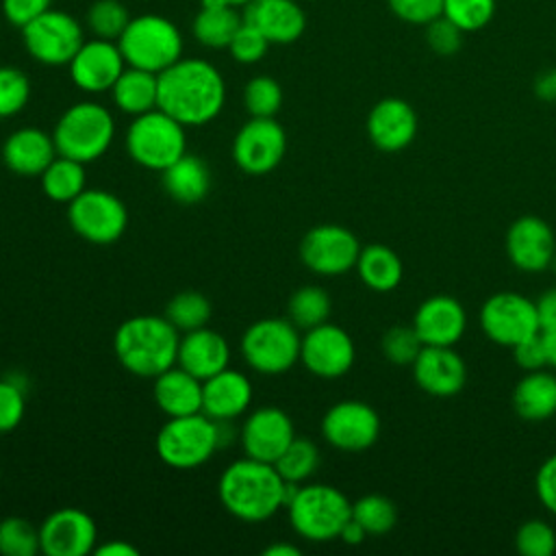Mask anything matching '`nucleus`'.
I'll use <instances>...</instances> for the list:
<instances>
[{"instance_id":"f257e3e1","label":"nucleus","mask_w":556,"mask_h":556,"mask_svg":"<svg viewBox=\"0 0 556 556\" xmlns=\"http://www.w3.org/2000/svg\"><path fill=\"white\" fill-rule=\"evenodd\" d=\"M226 102L222 72L204 59H178L159 74V109L187 126L215 119Z\"/></svg>"},{"instance_id":"f03ea898","label":"nucleus","mask_w":556,"mask_h":556,"mask_svg":"<svg viewBox=\"0 0 556 556\" xmlns=\"http://www.w3.org/2000/svg\"><path fill=\"white\" fill-rule=\"evenodd\" d=\"M217 495L232 517L258 523L285 506V480L271 463L243 456L222 471Z\"/></svg>"},{"instance_id":"7ed1b4c3","label":"nucleus","mask_w":556,"mask_h":556,"mask_svg":"<svg viewBox=\"0 0 556 556\" xmlns=\"http://www.w3.org/2000/svg\"><path fill=\"white\" fill-rule=\"evenodd\" d=\"M180 332L165 315H135L113 334V352L122 367L139 378H156L176 365Z\"/></svg>"},{"instance_id":"20e7f679","label":"nucleus","mask_w":556,"mask_h":556,"mask_svg":"<svg viewBox=\"0 0 556 556\" xmlns=\"http://www.w3.org/2000/svg\"><path fill=\"white\" fill-rule=\"evenodd\" d=\"M115 119L104 104L83 100L67 106L54 124L56 152L80 163L98 161L113 143Z\"/></svg>"},{"instance_id":"39448f33","label":"nucleus","mask_w":556,"mask_h":556,"mask_svg":"<svg viewBox=\"0 0 556 556\" xmlns=\"http://www.w3.org/2000/svg\"><path fill=\"white\" fill-rule=\"evenodd\" d=\"M222 421L193 413L185 417H167L156 432V456L174 469H193L204 465L222 441Z\"/></svg>"},{"instance_id":"423d86ee","label":"nucleus","mask_w":556,"mask_h":556,"mask_svg":"<svg viewBox=\"0 0 556 556\" xmlns=\"http://www.w3.org/2000/svg\"><path fill=\"white\" fill-rule=\"evenodd\" d=\"M126 65L161 74L182 59V35L178 26L156 13L130 17L117 39Z\"/></svg>"},{"instance_id":"0eeeda50","label":"nucleus","mask_w":556,"mask_h":556,"mask_svg":"<svg viewBox=\"0 0 556 556\" xmlns=\"http://www.w3.org/2000/svg\"><path fill=\"white\" fill-rule=\"evenodd\" d=\"M291 528L306 541L326 543L339 539L341 528L352 517V502L330 484H300L287 504Z\"/></svg>"},{"instance_id":"6e6552de","label":"nucleus","mask_w":556,"mask_h":556,"mask_svg":"<svg viewBox=\"0 0 556 556\" xmlns=\"http://www.w3.org/2000/svg\"><path fill=\"white\" fill-rule=\"evenodd\" d=\"M126 150L141 167L163 172L187 152L185 126L161 109L141 113L126 130Z\"/></svg>"},{"instance_id":"1a4fd4ad","label":"nucleus","mask_w":556,"mask_h":556,"mask_svg":"<svg viewBox=\"0 0 556 556\" xmlns=\"http://www.w3.org/2000/svg\"><path fill=\"white\" fill-rule=\"evenodd\" d=\"M302 334L282 317H265L250 324L241 337V356L258 374L276 376L300 361Z\"/></svg>"},{"instance_id":"9d476101","label":"nucleus","mask_w":556,"mask_h":556,"mask_svg":"<svg viewBox=\"0 0 556 556\" xmlns=\"http://www.w3.org/2000/svg\"><path fill=\"white\" fill-rule=\"evenodd\" d=\"M26 52L41 65H67L85 43L83 26L61 9H48L22 28Z\"/></svg>"},{"instance_id":"9b49d317","label":"nucleus","mask_w":556,"mask_h":556,"mask_svg":"<svg viewBox=\"0 0 556 556\" xmlns=\"http://www.w3.org/2000/svg\"><path fill=\"white\" fill-rule=\"evenodd\" d=\"M67 222L85 241L109 245L124 235L128 226V211L111 191L85 189L67 204Z\"/></svg>"},{"instance_id":"f8f14e48","label":"nucleus","mask_w":556,"mask_h":556,"mask_svg":"<svg viewBox=\"0 0 556 556\" xmlns=\"http://www.w3.org/2000/svg\"><path fill=\"white\" fill-rule=\"evenodd\" d=\"M480 328L493 343L513 348L541 330L536 304L517 291L493 293L480 308Z\"/></svg>"},{"instance_id":"ddd939ff","label":"nucleus","mask_w":556,"mask_h":556,"mask_svg":"<svg viewBox=\"0 0 556 556\" xmlns=\"http://www.w3.org/2000/svg\"><path fill=\"white\" fill-rule=\"evenodd\" d=\"M287 152V132L274 117H250L235 135L232 159L252 176L276 169Z\"/></svg>"},{"instance_id":"4468645a","label":"nucleus","mask_w":556,"mask_h":556,"mask_svg":"<svg viewBox=\"0 0 556 556\" xmlns=\"http://www.w3.org/2000/svg\"><path fill=\"white\" fill-rule=\"evenodd\" d=\"M361 243L352 230L339 224L313 226L300 241L302 263L319 276H339L356 267Z\"/></svg>"},{"instance_id":"2eb2a0df","label":"nucleus","mask_w":556,"mask_h":556,"mask_svg":"<svg viewBox=\"0 0 556 556\" xmlns=\"http://www.w3.org/2000/svg\"><path fill=\"white\" fill-rule=\"evenodd\" d=\"M321 434L341 452H365L380 437V417L361 400H341L321 417Z\"/></svg>"},{"instance_id":"dca6fc26","label":"nucleus","mask_w":556,"mask_h":556,"mask_svg":"<svg viewBox=\"0 0 556 556\" xmlns=\"http://www.w3.org/2000/svg\"><path fill=\"white\" fill-rule=\"evenodd\" d=\"M356 348L352 337L337 324H319L304 330L300 345L302 365L319 378H339L354 365Z\"/></svg>"},{"instance_id":"f3484780","label":"nucleus","mask_w":556,"mask_h":556,"mask_svg":"<svg viewBox=\"0 0 556 556\" xmlns=\"http://www.w3.org/2000/svg\"><path fill=\"white\" fill-rule=\"evenodd\" d=\"M39 543L46 556H87L98 545V528L91 515L65 506L43 519L39 526Z\"/></svg>"},{"instance_id":"a211bd4d","label":"nucleus","mask_w":556,"mask_h":556,"mask_svg":"<svg viewBox=\"0 0 556 556\" xmlns=\"http://www.w3.org/2000/svg\"><path fill=\"white\" fill-rule=\"evenodd\" d=\"M124 70H126V59L117 41L98 39V37L85 41L67 63L72 83L85 93L111 91Z\"/></svg>"},{"instance_id":"6ab92c4d","label":"nucleus","mask_w":556,"mask_h":556,"mask_svg":"<svg viewBox=\"0 0 556 556\" xmlns=\"http://www.w3.org/2000/svg\"><path fill=\"white\" fill-rule=\"evenodd\" d=\"M239 439L245 456L274 465L295 439V430L291 417L282 408L263 406L245 417Z\"/></svg>"},{"instance_id":"aec40b11","label":"nucleus","mask_w":556,"mask_h":556,"mask_svg":"<svg viewBox=\"0 0 556 556\" xmlns=\"http://www.w3.org/2000/svg\"><path fill=\"white\" fill-rule=\"evenodd\" d=\"M556 252V237L552 226L536 217H517L506 232V254L510 263L521 271L547 269Z\"/></svg>"},{"instance_id":"412c9836","label":"nucleus","mask_w":556,"mask_h":556,"mask_svg":"<svg viewBox=\"0 0 556 556\" xmlns=\"http://www.w3.org/2000/svg\"><path fill=\"white\" fill-rule=\"evenodd\" d=\"M365 126L378 150L397 152L413 143L419 122L415 109L406 100L389 96L371 106Z\"/></svg>"},{"instance_id":"4be33fe9","label":"nucleus","mask_w":556,"mask_h":556,"mask_svg":"<svg viewBox=\"0 0 556 556\" xmlns=\"http://www.w3.org/2000/svg\"><path fill=\"white\" fill-rule=\"evenodd\" d=\"M410 367L417 387L437 397L456 395L467 382V365L452 345H424Z\"/></svg>"},{"instance_id":"5701e85b","label":"nucleus","mask_w":556,"mask_h":556,"mask_svg":"<svg viewBox=\"0 0 556 556\" xmlns=\"http://www.w3.org/2000/svg\"><path fill=\"white\" fill-rule=\"evenodd\" d=\"M465 326L463 304L445 293L424 300L413 317V328L424 345H454L463 337Z\"/></svg>"},{"instance_id":"b1692460","label":"nucleus","mask_w":556,"mask_h":556,"mask_svg":"<svg viewBox=\"0 0 556 556\" xmlns=\"http://www.w3.org/2000/svg\"><path fill=\"white\" fill-rule=\"evenodd\" d=\"M241 15L278 46L298 41L306 28V13L298 0H250Z\"/></svg>"},{"instance_id":"393cba45","label":"nucleus","mask_w":556,"mask_h":556,"mask_svg":"<svg viewBox=\"0 0 556 556\" xmlns=\"http://www.w3.org/2000/svg\"><path fill=\"white\" fill-rule=\"evenodd\" d=\"M252 402V382L237 369H222L202 380V413L215 421L241 417Z\"/></svg>"},{"instance_id":"a878e982","label":"nucleus","mask_w":556,"mask_h":556,"mask_svg":"<svg viewBox=\"0 0 556 556\" xmlns=\"http://www.w3.org/2000/svg\"><path fill=\"white\" fill-rule=\"evenodd\" d=\"M228 363H230V345L217 330L202 326L180 334L176 365H180L195 378L206 380L217 371L226 369Z\"/></svg>"},{"instance_id":"bb28decb","label":"nucleus","mask_w":556,"mask_h":556,"mask_svg":"<svg viewBox=\"0 0 556 556\" xmlns=\"http://www.w3.org/2000/svg\"><path fill=\"white\" fill-rule=\"evenodd\" d=\"M56 154L52 135L35 126L11 132L2 143V161L17 176H41Z\"/></svg>"},{"instance_id":"cd10ccee","label":"nucleus","mask_w":556,"mask_h":556,"mask_svg":"<svg viewBox=\"0 0 556 556\" xmlns=\"http://www.w3.org/2000/svg\"><path fill=\"white\" fill-rule=\"evenodd\" d=\"M152 395L167 417L202 413V380L180 365H174L154 378Z\"/></svg>"},{"instance_id":"c85d7f7f","label":"nucleus","mask_w":556,"mask_h":556,"mask_svg":"<svg viewBox=\"0 0 556 556\" xmlns=\"http://www.w3.org/2000/svg\"><path fill=\"white\" fill-rule=\"evenodd\" d=\"M165 193L180 204H195L206 198L211 189L208 165L195 154H182L161 172Z\"/></svg>"},{"instance_id":"c756f323","label":"nucleus","mask_w":556,"mask_h":556,"mask_svg":"<svg viewBox=\"0 0 556 556\" xmlns=\"http://www.w3.org/2000/svg\"><path fill=\"white\" fill-rule=\"evenodd\" d=\"M513 408L526 421H545L556 415V376L545 369L526 371L513 389Z\"/></svg>"},{"instance_id":"7c9ffc66","label":"nucleus","mask_w":556,"mask_h":556,"mask_svg":"<svg viewBox=\"0 0 556 556\" xmlns=\"http://www.w3.org/2000/svg\"><path fill=\"white\" fill-rule=\"evenodd\" d=\"M111 98L122 113L132 117L159 109V74L126 65L111 89Z\"/></svg>"},{"instance_id":"2f4dec72","label":"nucleus","mask_w":556,"mask_h":556,"mask_svg":"<svg viewBox=\"0 0 556 556\" xmlns=\"http://www.w3.org/2000/svg\"><path fill=\"white\" fill-rule=\"evenodd\" d=\"M358 278L374 291H393L402 282V258L382 243H369L361 248L358 261H356Z\"/></svg>"},{"instance_id":"473e14b6","label":"nucleus","mask_w":556,"mask_h":556,"mask_svg":"<svg viewBox=\"0 0 556 556\" xmlns=\"http://www.w3.org/2000/svg\"><path fill=\"white\" fill-rule=\"evenodd\" d=\"M241 24L243 15L237 11V7H200L191 22V33L195 41H200L204 48L222 50L228 48Z\"/></svg>"},{"instance_id":"72a5a7b5","label":"nucleus","mask_w":556,"mask_h":556,"mask_svg":"<svg viewBox=\"0 0 556 556\" xmlns=\"http://www.w3.org/2000/svg\"><path fill=\"white\" fill-rule=\"evenodd\" d=\"M39 178H41L43 193L52 202L70 204L74 198H78L87 189L85 163L63 154H56L54 161L43 169Z\"/></svg>"},{"instance_id":"f704fd0d","label":"nucleus","mask_w":556,"mask_h":556,"mask_svg":"<svg viewBox=\"0 0 556 556\" xmlns=\"http://www.w3.org/2000/svg\"><path fill=\"white\" fill-rule=\"evenodd\" d=\"M330 295L326 293V289L317 287V285H306L293 291V295L289 298L287 304V315L289 321L298 328V330H311L324 321H328L330 315Z\"/></svg>"},{"instance_id":"c9c22d12","label":"nucleus","mask_w":556,"mask_h":556,"mask_svg":"<svg viewBox=\"0 0 556 556\" xmlns=\"http://www.w3.org/2000/svg\"><path fill=\"white\" fill-rule=\"evenodd\" d=\"M165 317L182 334L206 326L211 319V302L200 291H180L167 302Z\"/></svg>"},{"instance_id":"e433bc0d","label":"nucleus","mask_w":556,"mask_h":556,"mask_svg":"<svg viewBox=\"0 0 556 556\" xmlns=\"http://www.w3.org/2000/svg\"><path fill=\"white\" fill-rule=\"evenodd\" d=\"M276 471L287 482H304L308 480L319 467V450L313 441L295 437L287 450L274 460Z\"/></svg>"},{"instance_id":"4c0bfd02","label":"nucleus","mask_w":556,"mask_h":556,"mask_svg":"<svg viewBox=\"0 0 556 556\" xmlns=\"http://www.w3.org/2000/svg\"><path fill=\"white\" fill-rule=\"evenodd\" d=\"M352 519H356L367 534H387L397 523V508L389 497L369 493L352 502Z\"/></svg>"},{"instance_id":"58836bf2","label":"nucleus","mask_w":556,"mask_h":556,"mask_svg":"<svg viewBox=\"0 0 556 556\" xmlns=\"http://www.w3.org/2000/svg\"><path fill=\"white\" fill-rule=\"evenodd\" d=\"M85 22L93 37L117 41L130 22V13L119 0H96L87 9Z\"/></svg>"},{"instance_id":"ea45409f","label":"nucleus","mask_w":556,"mask_h":556,"mask_svg":"<svg viewBox=\"0 0 556 556\" xmlns=\"http://www.w3.org/2000/svg\"><path fill=\"white\" fill-rule=\"evenodd\" d=\"M41 552L39 528L24 517L0 519V554L4 556H35Z\"/></svg>"},{"instance_id":"a19ab883","label":"nucleus","mask_w":556,"mask_h":556,"mask_svg":"<svg viewBox=\"0 0 556 556\" xmlns=\"http://www.w3.org/2000/svg\"><path fill=\"white\" fill-rule=\"evenodd\" d=\"M243 106L250 117H276L282 106V87L271 76H254L243 87Z\"/></svg>"},{"instance_id":"79ce46f5","label":"nucleus","mask_w":556,"mask_h":556,"mask_svg":"<svg viewBox=\"0 0 556 556\" xmlns=\"http://www.w3.org/2000/svg\"><path fill=\"white\" fill-rule=\"evenodd\" d=\"M497 0H443V15L465 35L478 33L495 17Z\"/></svg>"},{"instance_id":"37998d69","label":"nucleus","mask_w":556,"mask_h":556,"mask_svg":"<svg viewBox=\"0 0 556 556\" xmlns=\"http://www.w3.org/2000/svg\"><path fill=\"white\" fill-rule=\"evenodd\" d=\"M30 100V80L26 72L13 65H0V117L17 115Z\"/></svg>"},{"instance_id":"c03bdc74","label":"nucleus","mask_w":556,"mask_h":556,"mask_svg":"<svg viewBox=\"0 0 556 556\" xmlns=\"http://www.w3.org/2000/svg\"><path fill=\"white\" fill-rule=\"evenodd\" d=\"M424 343L417 334V330L410 326H391L380 341V350L393 365H413L419 356Z\"/></svg>"},{"instance_id":"a18cd8bd","label":"nucleus","mask_w":556,"mask_h":556,"mask_svg":"<svg viewBox=\"0 0 556 556\" xmlns=\"http://www.w3.org/2000/svg\"><path fill=\"white\" fill-rule=\"evenodd\" d=\"M515 547L523 556H552L556 552V532L541 519H528L515 534Z\"/></svg>"},{"instance_id":"49530a36","label":"nucleus","mask_w":556,"mask_h":556,"mask_svg":"<svg viewBox=\"0 0 556 556\" xmlns=\"http://www.w3.org/2000/svg\"><path fill=\"white\" fill-rule=\"evenodd\" d=\"M269 39L258 30V28H254L252 24H248V22H243L239 28H237V33H235V37L230 39V43H228V52H230V56L237 61V63H243V65H252V63H258L265 54H267V50H269Z\"/></svg>"},{"instance_id":"de8ad7c7","label":"nucleus","mask_w":556,"mask_h":556,"mask_svg":"<svg viewBox=\"0 0 556 556\" xmlns=\"http://www.w3.org/2000/svg\"><path fill=\"white\" fill-rule=\"evenodd\" d=\"M424 28H426V33H424L426 43L434 54L454 56L463 48L465 33L454 22H450L445 15L432 20Z\"/></svg>"},{"instance_id":"09e8293b","label":"nucleus","mask_w":556,"mask_h":556,"mask_svg":"<svg viewBox=\"0 0 556 556\" xmlns=\"http://www.w3.org/2000/svg\"><path fill=\"white\" fill-rule=\"evenodd\" d=\"M389 11L404 24L426 26L443 15V0H387Z\"/></svg>"},{"instance_id":"8fccbe9b","label":"nucleus","mask_w":556,"mask_h":556,"mask_svg":"<svg viewBox=\"0 0 556 556\" xmlns=\"http://www.w3.org/2000/svg\"><path fill=\"white\" fill-rule=\"evenodd\" d=\"M26 413L22 387L11 380H0V434L15 430Z\"/></svg>"},{"instance_id":"3c124183","label":"nucleus","mask_w":556,"mask_h":556,"mask_svg":"<svg viewBox=\"0 0 556 556\" xmlns=\"http://www.w3.org/2000/svg\"><path fill=\"white\" fill-rule=\"evenodd\" d=\"M510 350H513L515 363H517L523 371H536V369H545V367H547V356H545V345H543L541 330L534 332V334H530L528 339L519 341V343L513 345Z\"/></svg>"},{"instance_id":"603ef678","label":"nucleus","mask_w":556,"mask_h":556,"mask_svg":"<svg viewBox=\"0 0 556 556\" xmlns=\"http://www.w3.org/2000/svg\"><path fill=\"white\" fill-rule=\"evenodd\" d=\"M2 15L17 28H24L35 17L52 9V0H2Z\"/></svg>"},{"instance_id":"864d4df0","label":"nucleus","mask_w":556,"mask_h":556,"mask_svg":"<svg viewBox=\"0 0 556 556\" xmlns=\"http://www.w3.org/2000/svg\"><path fill=\"white\" fill-rule=\"evenodd\" d=\"M534 489L541 500V504L556 515V454L543 460V465L536 471Z\"/></svg>"},{"instance_id":"5fc2aeb1","label":"nucleus","mask_w":556,"mask_h":556,"mask_svg":"<svg viewBox=\"0 0 556 556\" xmlns=\"http://www.w3.org/2000/svg\"><path fill=\"white\" fill-rule=\"evenodd\" d=\"M534 304H536L541 330H554L556 328V287L543 291Z\"/></svg>"},{"instance_id":"6e6d98bb","label":"nucleus","mask_w":556,"mask_h":556,"mask_svg":"<svg viewBox=\"0 0 556 556\" xmlns=\"http://www.w3.org/2000/svg\"><path fill=\"white\" fill-rule=\"evenodd\" d=\"M532 91L543 102H556V67H547L536 74Z\"/></svg>"},{"instance_id":"4d7b16f0","label":"nucleus","mask_w":556,"mask_h":556,"mask_svg":"<svg viewBox=\"0 0 556 556\" xmlns=\"http://www.w3.org/2000/svg\"><path fill=\"white\" fill-rule=\"evenodd\" d=\"M96 556H139V549L124 541V539H115V541H106V543H100L96 545L93 549Z\"/></svg>"},{"instance_id":"13d9d810","label":"nucleus","mask_w":556,"mask_h":556,"mask_svg":"<svg viewBox=\"0 0 556 556\" xmlns=\"http://www.w3.org/2000/svg\"><path fill=\"white\" fill-rule=\"evenodd\" d=\"M365 536H367V530L352 517L345 521V526L339 532V539L348 545H361L365 541Z\"/></svg>"},{"instance_id":"bf43d9fd","label":"nucleus","mask_w":556,"mask_h":556,"mask_svg":"<svg viewBox=\"0 0 556 556\" xmlns=\"http://www.w3.org/2000/svg\"><path fill=\"white\" fill-rule=\"evenodd\" d=\"M543 345H545V356H547V367L556 369V328L554 330H541Z\"/></svg>"},{"instance_id":"052dcab7","label":"nucleus","mask_w":556,"mask_h":556,"mask_svg":"<svg viewBox=\"0 0 556 556\" xmlns=\"http://www.w3.org/2000/svg\"><path fill=\"white\" fill-rule=\"evenodd\" d=\"M263 556H300V549L291 543H271L263 549Z\"/></svg>"},{"instance_id":"680f3d73","label":"nucleus","mask_w":556,"mask_h":556,"mask_svg":"<svg viewBox=\"0 0 556 556\" xmlns=\"http://www.w3.org/2000/svg\"><path fill=\"white\" fill-rule=\"evenodd\" d=\"M224 2L230 7H245L250 0H224Z\"/></svg>"},{"instance_id":"e2e57ef3","label":"nucleus","mask_w":556,"mask_h":556,"mask_svg":"<svg viewBox=\"0 0 556 556\" xmlns=\"http://www.w3.org/2000/svg\"><path fill=\"white\" fill-rule=\"evenodd\" d=\"M549 267L556 271V252H554V256H552V263H549Z\"/></svg>"},{"instance_id":"0e129e2a","label":"nucleus","mask_w":556,"mask_h":556,"mask_svg":"<svg viewBox=\"0 0 556 556\" xmlns=\"http://www.w3.org/2000/svg\"><path fill=\"white\" fill-rule=\"evenodd\" d=\"M304 2H315V0H304Z\"/></svg>"}]
</instances>
